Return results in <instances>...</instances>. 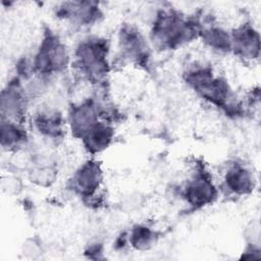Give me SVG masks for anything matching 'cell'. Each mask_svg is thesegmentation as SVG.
Masks as SVG:
<instances>
[{
	"instance_id": "obj_1",
	"label": "cell",
	"mask_w": 261,
	"mask_h": 261,
	"mask_svg": "<svg viewBox=\"0 0 261 261\" xmlns=\"http://www.w3.org/2000/svg\"><path fill=\"white\" fill-rule=\"evenodd\" d=\"M201 24L175 10L159 11L152 28V40L162 49H175L200 36Z\"/></svg>"
},
{
	"instance_id": "obj_2",
	"label": "cell",
	"mask_w": 261,
	"mask_h": 261,
	"mask_svg": "<svg viewBox=\"0 0 261 261\" xmlns=\"http://www.w3.org/2000/svg\"><path fill=\"white\" fill-rule=\"evenodd\" d=\"M186 81L198 95L208 102L227 112H239V104L234 102L229 86L223 79L215 76L210 68H192L187 72Z\"/></svg>"
},
{
	"instance_id": "obj_3",
	"label": "cell",
	"mask_w": 261,
	"mask_h": 261,
	"mask_svg": "<svg viewBox=\"0 0 261 261\" xmlns=\"http://www.w3.org/2000/svg\"><path fill=\"white\" fill-rule=\"evenodd\" d=\"M108 48L100 39H89L75 51V65L80 72L92 82H101L108 73Z\"/></svg>"
},
{
	"instance_id": "obj_4",
	"label": "cell",
	"mask_w": 261,
	"mask_h": 261,
	"mask_svg": "<svg viewBox=\"0 0 261 261\" xmlns=\"http://www.w3.org/2000/svg\"><path fill=\"white\" fill-rule=\"evenodd\" d=\"M67 64L68 54L64 44L56 36L48 34L35 55L33 69L44 76L62 71Z\"/></svg>"
},
{
	"instance_id": "obj_5",
	"label": "cell",
	"mask_w": 261,
	"mask_h": 261,
	"mask_svg": "<svg viewBox=\"0 0 261 261\" xmlns=\"http://www.w3.org/2000/svg\"><path fill=\"white\" fill-rule=\"evenodd\" d=\"M184 198L190 206L199 209L215 201L217 190L206 173L198 172L186 185Z\"/></svg>"
},
{
	"instance_id": "obj_6",
	"label": "cell",
	"mask_w": 261,
	"mask_h": 261,
	"mask_svg": "<svg viewBox=\"0 0 261 261\" xmlns=\"http://www.w3.org/2000/svg\"><path fill=\"white\" fill-rule=\"evenodd\" d=\"M103 179V172L96 161H87L73 173L71 182L73 191L85 198L96 195Z\"/></svg>"
},
{
	"instance_id": "obj_7",
	"label": "cell",
	"mask_w": 261,
	"mask_h": 261,
	"mask_svg": "<svg viewBox=\"0 0 261 261\" xmlns=\"http://www.w3.org/2000/svg\"><path fill=\"white\" fill-rule=\"evenodd\" d=\"M27 111V99L24 90L19 83L12 82L1 94L2 120L20 123Z\"/></svg>"
},
{
	"instance_id": "obj_8",
	"label": "cell",
	"mask_w": 261,
	"mask_h": 261,
	"mask_svg": "<svg viewBox=\"0 0 261 261\" xmlns=\"http://www.w3.org/2000/svg\"><path fill=\"white\" fill-rule=\"evenodd\" d=\"M231 51L246 60H254L260 54L259 33L250 24H244L230 34Z\"/></svg>"
},
{
	"instance_id": "obj_9",
	"label": "cell",
	"mask_w": 261,
	"mask_h": 261,
	"mask_svg": "<svg viewBox=\"0 0 261 261\" xmlns=\"http://www.w3.org/2000/svg\"><path fill=\"white\" fill-rule=\"evenodd\" d=\"M119 43L126 57L141 65L148 62V47L138 30L133 27H124L119 35Z\"/></svg>"
},
{
	"instance_id": "obj_10",
	"label": "cell",
	"mask_w": 261,
	"mask_h": 261,
	"mask_svg": "<svg viewBox=\"0 0 261 261\" xmlns=\"http://www.w3.org/2000/svg\"><path fill=\"white\" fill-rule=\"evenodd\" d=\"M98 106L93 101H86L77 106H73L69 112V124L72 133L81 138L98 121Z\"/></svg>"
},
{
	"instance_id": "obj_11",
	"label": "cell",
	"mask_w": 261,
	"mask_h": 261,
	"mask_svg": "<svg viewBox=\"0 0 261 261\" xmlns=\"http://www.w3.org/2000/svg\"><path fill=\"white\" fill-rule=\"evenodd\" d=\"M114 137L113 128L104 121L94 123L82 137L85 148L90 153H99L105 150L112 142Z\"/></svg>"
},
{
	"instance_id": "obj_12",
	"label": "cell",
	"mask_w": 261,
	"mask_h": 261,
	"mask_svg": "<svg viewBox=\"0 0 261 261\" xmlns=\"http://www.w3.org/2000/svg\"><path fill=\"white\" fill-rule=\"evenodd\" d=\"M225 188L232 194L243 196L252 193L255 187L253 173L245 166L232 165L224 176Z\"/></svg>"
},
{
	"instance_id": "obj_13",
	"label": "cell",
	"mask_w": 261,
	"mask_h": 261,
	"mask_svg": "<svg viewBox=\"0 0 261 261\" xmlns=\"http://www.w3.org/2000/svg\"><path fill=\"white\" fill-rule=\"evenodd\" d=\"M35 125L43 136L57 139L63 135L64 120L61 114L56 111H44L35 118Z\"/></svg>"
},
{
	"instance_id": "obj_14",
	"label": "cell",
	"mask_w": 261,
	"mask_h": 261,
	"mask_svg": "<svg viewBox=\"0 0 261 261\" xmlns=\"http://www.w3.org/2000/svg\"><path fill=\"white\" fill-rule=\"evenodd\" d=\"M27 140V134L20 123L2 120L1 122V146L6 150H14L21 147Z\"/></svg>"
},
{
	"instance_id": "obj_15",
	"label": "cell",
	"mask_w": 261,
	"mask_h": 261,
	"mask_svg": "<svg viewBox=\"0 0 261 261\" xmlns=\"http://www.w3.org/2000/svg\"><path fill=\"white\" fill-rule=\"evenodd\" d=\"M204 43L218 52L231 51V37L225 30L219 27H210L202 29L200 33Z\"/></svg>"
},
{
	"instance_id": "obj_16",
	"label": "cell",
	"mask_w": 261,
	"mask_h": 261,
	"mask_svg": "<svg viewBox=\"0 0 261 261\" xmlns=\"http://www.w3.org/2000/svg\"><path fill=\"white\" fill-rule=\"evenodd\" d=\"M156 232L145 225L135 226L129 234L130 245L138 250H146L156 241Z\"/></svg>"
}]
</instances>
